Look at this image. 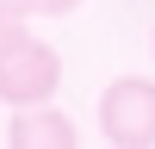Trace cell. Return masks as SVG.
Masks as SVG:
<instances>
[{"mask_svg":"<svg viewBox=\"0 0 155 149\" xmlns=\"http://www.w3.org/2000/svg\"><path fill=\"white\" fill-rule=\"evenodd\" d=\"M99 131L118 149H155V81L124 74L99 93Z\"/></svg>","mask_w":155,"mask_h":149,"instance_id":"cell-1","label":"cell"},{"mask_svg":"<svg viewBox=\"0 0 155 149\" xmlns=\"http://www.w3.org/2000/svg\"><path fill=\"white\" fill-rule=\"evenodd\" d=\"M56 87H62V56L50 44H37V37H25V44L0 62V99H6L12 112L56 99Z\"/></svg>","mask_w":155,"mask_h":149,"instance_id":"cell-2","label":"cell"},{"mask_svg":"<svg viewBox=\"0 0 155 149\" xmlns=\"http://www.w3.org/2000/svg\"><path fill=\"white\" fill-rule=\"evenodd\" d=\"M6 143H12V149H74L81 131H74L68 112H56V106L44 99V106H19V118L6 124Z\"/></svg>","mask_w":155,"mask_h":149,"instance_id":"cell-3","label":"cell"},{"mask_svg":"<svg viewBox=\"0 0 155 149\" xmlns=\"http://www.w3.org/2000/svg\"><path fill=\"white\" fill-rule=\"evenodd\" d=\"M25 12H37V0H0V25H25Z\"/></svg>","mask_w":155,"mask_h":149,"instance_id":"cell-4","label":"cell"},{"mask_svg":"<svg viewBox=\"0 0 155 149\" xmlns=\"http://www.w3.org/2000/svg\"><path fill=\"white\" fill-rule=\"evenodd\" d=\"M19 44H25V25H0V62H6Z\"/></svg>","mask_w":155,"mask_h":149,"instance_id":"cell-5","label":"cell"},{"mask_svg":"<svg viewBox=\"0 0 155 149\" xmlns=\"http://www.w3.org/2000/svg\"><path fill=\"white\" fill-rule=\"evenodd\" d=\"M81 0H37V12H50V19H62V12H74Z\"/></svg>","mask_w":155,"mask_h":149,"instance_id":"cell-6","label":"cell"},{"mask_svg":"<svg viewBox=\"0 0 155 149\" xmlns=\"http://www.w3.org/2000/svg\"><path fill=\"white\" fill-rule=\"evenodd\" d=\"M149 50H155V31H149Z\"/></svg>","mask_w":155,"mask_h":149,"instance_id":"cell-7","label":"cell"}]
</instances>
